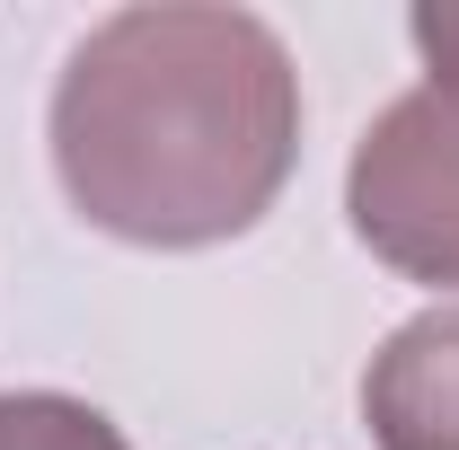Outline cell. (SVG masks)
<instances>
[{
    "mask_svg": "<svg viewBox=\"0 0 459 450\" xmlns=\"http://www.w3.org/2000/svg\"><path fill=\"white\" fill-rule=\"evenodd\" d=\"M45 133L89 229L221 247L274 212L300 160V71L256 9H115L71 45Z\"/></svg>",
    "mask_w": 459,
    "mask_h": 450,
    "instance_id": "cell-1",
    "label": "cell"
},
{
    "mask_svg": "<svg viewBox=\"0 0 459 450\" xmlns=\"http://www.w3.org/2000/svg\"><path fill=\"white\" fill-rule=\"evenodd\" d=\"M344 221L353 238L398 265L406 282H459V98L406 89L371 115L344 169Z\"/></svg>",
    "mask_w": 459,
    "mask_h": 450,
    "instance_id": "cell-2",
    "label": "cell"
},
{
    "mask_svg": "<svg viewBox=\"0 0 459 450\" xmlns=\"http://www.w3.org/2000/svg\"><path fill=\"white\" fill-rule=\"evenodd\" d=\"M362 415L380 450H459V300L406 318L362 371Z\"/></svg>",
    "mask_w": 459,
    "mask_h": 450,
    "instance_id": "cell-3",
    "label": "cell"
},
{
    "mask_svg": "<svg viewBox=\"0 0 459 450\" xmlns=\"http://www.w3.org/2000/svg\"><path fill=\"white\" fill-rule=\"evenodd\" d=\"M0 450H133L89 397L62 389H9L0 397Z\"/></svg>",
    "mask_w": 459,
    "mask_h": 450,
    "instance_id": "cell-4",
    "label": "cell"
},
{
    "mask_svg": "<svg viewBox=\"0 0 459 450\" xmlns=\"http://www.w3.org/2000/svg\"><path fill=\"white\" fill-rule=\"evenodd\" d=\"M406 36H415V54H424V80L459 98V0H433V9H415V18H406Z\"/></svg>",
    "mask_w": 459,
    "mask_h": 450,
    "instance_id": "cell-5",
    "label": "cell"
}]
</instances>
